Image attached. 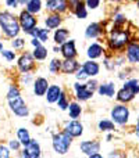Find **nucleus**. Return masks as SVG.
I'll list each match as a JSON object with an SVG mask.
<instances>
[{
  "instance_id": "nucleus-1",
  "label": "nucleus",
  "mask_w": 139,
  "mask_h": 158,
  "mask_svg": "<svg viewBox=\"0 0 139 158\" xmlns=\"http://www.w3.org/2000/svg\"><path fill=\"white\" fill-rule=\"evenodd\" d=\"M7 101H8V106H10L11 111L15 115H18V117H27L28 115L29 111H28L24 100H22L21 96H20V90L17 89L15 86H10V89H8Z\"/></svg>"
},
{
  "instance_id": "nucleus-2",
  "label": "nucleus",
  "mask_w": 139,
  "mask_h": 158,
  "mask_svg": "<svg viewBox=\"0 0 139 158\" xmlns=\"http://www.w3.org/2000/svg\"><path fill=\"white\" fill-rule=\"evenodd\" d=\"M0 27L8 38H15L20 32V21L8 11L0 13Z\"/></svg>"
},
{
  "instance_id": "nucleus-3",
  "label": "nucleus",
  "mask_w": 139,
  "mask_h": 158,
  "mask_svg": "<svg viewBox=\"0 0 139 158\" xmlns=\"http://www.w3.org/2000/svg\"><path fill=\"white\" fill-rule=\"evenodd\" d=\"M71 146V136L67 135L66 132L64 133H59L54 135L53 137V148H54L56 153L59 154H66L68 151Z\"/></svg>"
},
{
  "instance_id": "nucleus-4",
  "label": "nucleus",
  "mask_w": 139,
  "mask_h": 158,
  "mask_svg": "<svg viewBox=\"0 0 139 158\" xmlns=\"http://www.w3.org/2000/svg\"><path fill=\"white\" fill-rule=\"evenodd\" d=\"M138 92H139V85H138L137 81L127 82L124 89L118 93V100L120 101H129Z\"/></svg>"
},
{
  "instance_id": "nucleus-5",
  "label": "nucleus",
  "mask_w": 139,
  "mask_h": 158,
  "mask_svg": "<svg viewBox=\"0 0 139 158\" xmlns=\"http://www.w3.org/2000/svg\"><path fill=\"white\" fill-rule=\"evenodd\" d=\"M36 25V18L29 13V11H22L20 14V27L22 28V31L27 33H29L31 31L35 28Z\"/></svg>"
},
{
  "instance_id": "nucleus-6",
  "label": "nucleus",
  "mask_w": 139,
  "mask_h": 158,
  "mask_svg": "<svg viewBox=\"0 0 139 158\" xmlns=\"http://www.w3.org/2000/svg\"><path fill=\"white\" fill-rule=\"evenodd\" d=\"M127 42H128V33L123 31H114L110 39V46L111 49H121L127 44Z\"/></svg>"
},
{
  "instance_id": "nucleus-7",
  "label": "nucleus",
  "mask_w": 139,
  "mask_h": 158,
  "mask_svg": "<svg viewBox=\"0 0 139 158\" xmlns=\"http://www.w3.org/2000/svg\"><path fill=\"white\" fill-rule=\"evenodd\" d=\"M41 156V147L35 140L31 139L28 144L24 146V151H22V157H28V158H36Z\"/></svg>"
},
{
  "instance_id": "nucleus-8",
  "label": "nucleus",
  "mask_w": 139,
  "mask_h": 158,
  "mask_svg": "<svg viewBox=\"0 0 139 158\" xmlns=\"http://www.w3.org/2000/svg\"><path fill=\"white\" fill-rule=\"evenodd\" d=\"M111 117L117 123H125L128 119V108L124 106H117L111 111Z\"/></svg>"
},
{
  "instance_id": "nucleus-9",
  "label": "nucleus",
  "mask_w": 139,
  "mask_h": 158,
  "mask_svg": "<svg viewBox=\"0 0 139 158\" xmlns=\"http://www.w3.org/2000/svg\"><path fill=\"white\" fill-rule=\"evenodd\" d=\"M18 68H20V71L24 72V74L29 72L31 69L33 68V58H32V56L28 54V53L22 54L21 57H20V60H18Z\"/></svg>"
},
{
  "instance_id": "nucleus-10",
  "label": "nucleus",
  "mask_w": 139,
  "mask_h": 158,
  "mask_svg": "<svg viewBox=\"0 0 139 158\" xmlns=\"http://www.w3.org/2000/svg\"><path fill=\"white\" fill-rule=\"evenodd\" d=\"M46 8L54 13H63L67 10L66 0H46Z\"/></svg>"
},
{
  "instance_id": "nucleus-11",
  "label": "nucleus",
  "mask_w": 139,
  "mask_h": 158,
  "mask_svg": "<svg viewBox=\"0 0 139 158\" xmlns=\"http://www.w3.org/2000/svg\"><path fill=\"white\" fill-rule=\"evenodd\" d=\"M75 90H76V97H78L79 100H88V98L93 94V90L90 89L88 85L75 83Z\"/></svg>"
},
{
  "instance_id": "nucleus-12",
  "label": "nucleus",
  "mask_w": 139,
  "mask_h": 158,
  "mask_svg": "<svg viewBox=\"0 0 139 158\" xmlns=\"http://www.w3.org/2000/svg\"><path fill=\"white\" fill-rule=\"evenodd\" d=\"M66 133L70 135L71 137H78L82 135V125L76 121H72V122L67 123L66 126Z\"/></svg>"
},
{
  "instance_id": "nucleus-13",
  "label": "nucleus",
  "mask_w": 139,
  "mask_h": 158,
  "mask_svg": "<svg viewBox=\"0 0 139 158\" xmlns=\"http://www.w3.org/2000/svg\"><path fill=\"white\" fill-rule=\"evenodd\" d=\"M47 81L45 78H38L35 81V85H33V92H35L36 96H43L45 93L47 92Z\"/></svg>"
},
{
  "instance_id": "nucleus-14",
  "label": "nucleus",
  "mask_w": 139,
  "mask_h": 158,
  "mask_svg": "<svg viewBox=\"0 0 139 158\" xmlns=\"http://www.w3.org/2000/svg\"><path fill=\"white\" fill-rule=\"evenodd\" d=\"M61 53L66 58H74L76 54V50H75V43L72 40L67 42V43H63L61 46Z\"/></svg>"
},
{
  "instance_id": "nucleus-15",
  "label": "nucleus",
  "mask_w": 139,
  "mask_h": 158,
  "mask_svg": "<svg viewBox=\"0 0 139 158\" xmlns=\"http://www.w3.org/2000/svg\"><path fill=\"white\" fill-rule=\"evenodd\" d=\"M99 143L98 142H84L81 143V150L84 151L85 154H88V156H92V154H95L96 151H99Z\"/></svg>"
},
{
  "instance_id": "nucleus-16",
  "label": "nucleus",
  "mask_w": 139,
  "mask_h": 158,
  "mask_svg": "<svg viewBox=\"0 0 139 158\" xmlns=\"http://www.w3.org/2000/svg\"><path fill=\"white\" fill-rule=\"evenodd\" d=\"M76 69H78V63L74 61L72 58H66V61L61 63V71L66 74H72Z\"/></svg>"
},
{
  "instance_id": "nucleus-17",
  "label": "nucleus",
  "mask_w": 139,
  "mask_h": 158,
  "mask_svg": "<svg viewBox=\"0 0 139 158\" xmlns=\"http://www.w3.org/2000/svg\"><path fill=\"white\" fill-rule=\"evenodd\" d=\"M60 94H61V89L59 86L53 85V86L47 87V96H46V98H47V101H49V103H54V101H57L59 97H60Z\"/></svg>"
},
{
  "instance_id": "nucleus-18",
  "label": "nucleus",
  "mask_w": 139,
  "mask_h": 158,
  "mask_svg": "<svg viewBox=\"0 0 139 158\" xmlns=\"http://www.w3.org/2000/svg\"><path fill=\"white\" fill-rule=\"evenodd\" d=\"M128 58L132 63H138L139 61V44L132 43L128 47Z\"/></svg>"
},
{
  "instance_id": "nucleus-19",
  "label": "nucleus",
  "mask_w": 139,
  "mask_h": 158,
  "mask_svg": "<svg viewBox=\"0 0 139 158\" xmlns=\"http://www.w3.org/2000/svg\"><path fill=\"white\" fill-rule=\"evenodd\" d=\"M33 38H38L41 42H47V35H49V29H41V28H33L29 32Z\"/></svg>"
},
{
  "instance_id": "nucleus-20",
  "label": "nucleus",
  "mask_w": 139,
  "mask_h": 158,
  "mask_svg": "<svg viewBox=\"0 0 139 158\" xmlns=\"http://www.w3.org/2000/svg\"><path fill=\"white\" fill-rule=\"evenodd\" d=\"M61 22V18L59 14H53V15L47 17L46 19H45V24H46L47 28H50V29H53V28H57L59 25H60Z\"/></svg>"
},
{
  "instance_id": "nucleus-21",
  "label": "nucleus",
  "mask_w": 139,
  "mask_h": 158,
  "mask_svg": "<svg viewBox=\"0 0 139 158\" xmlns=\"http://www.w3.org/2000/svg\"><path fill=\"white\" fill-rule=\"evenodd\" d=\"M84 69H85L88 77H95V75H98V72H99V65L96 63L88 61V63H85Z\"/></svg>"
},
{
  "instance_id": "nucleus-22",
  "label": "nucleus",
  "mask_w": 139,
  "mask_h": 158,
  "mask_svg": "<svg viewBox=\"0 0 139 158\" xmlns=\"http://www.w3.org/2000/svg\"><path fill=\"white\" fill-rule=\"evenodd\" d=\"M42 7V2L41 0H29L27 3V11H29L31 14H36L41 11Z\"/></svg>"
},
{
  "instance_id": "nucleus-23",
  "label": "nucleus",
  "mask_w": 139,
  "mask_h": 158,
  "mask_svg": "<svg viewBox=\"0 0 139 158\" xmlns=\"http://www.w3.org/2000/svg\"><path fill=\"white\" fill-rule=\"evenodd\" d=\"M102 33V27L99 24H90L86 29V36L88 38H96Z\"/></svg>"
},
{
  "instance_id": "nucleus-24",
  "label": "nucleus",
  "mask_w": 139,
  "mask_h": 158,
  "mask_svg": "<svg viewBox=\"0 0 139 158\" xmlns=\"http://www.w3.org/2000/svg\"><path fill=\"white\" fill-rule=\"evenodd\" d=\"M17 135H18V140H20V143H21V144L25 146V144H28V143H29L31 137H29V132H28L27 129L20 128L18 132H17Z\"/></svg>"
},
{
  "instance_id": "nucleus-25",
  "label": "nucleus",
  "mask_w": 139,
  "mask_h": 158,
  "mask_svg": "<svg viewBox=\"0 0 139 158\" xmlns=\"http://www.w3.org/2000/svg\"><path fill=\"white\" fill-rule=\"evenodd\" d=\"M67 38H68V31L67 29H59L56 31L54 33V42L59 44L64 43V40H67Z\"/></svg>"
},
{
  "instance_id": "nucleus-26",
  "label": "nucleus",
  "mask_w": 139,
  "mask_h": 158,
  "mask_svg": "<svg viewBox=\"0 0 139 158\" xmlns=\"http://www.w3.org/2000/svg\"><path fill=\"white\" fill-rule=\"evenodd\" d=\"M99 93L103 96H110V97H111V96L114 94V85L113 83L102 85V86L99 87Z\"/></svg>"
},
{
  "instance_id": "nucleus-27",
  "label": "nucleus",
  "mask_w": 139,
  "mask_h": 158,
  "mask_svg": "<svg viewBox=\"0 0 139 158\" xmlns=\"http://www.w3.org/2000/svg\"><path fill=\"white\" fill-rule=\"evenodd\" d=\"M102 52H103V49H102V46H99V44H92V46L88 49V56H89L90 58H96V57H100Z\"/></svg>"
},
{
  "instance_id": "nucleus-28",
  "label": "nucleus",
  "mask_w": 139,
  "mask_h": 158,
  "mask_svg": "<svg viewBox=\"0 0 139 158\" xmlns=\"http://www.w3.org/2000/svg\"><path fill=\"white\" fill-rule=\"evenodd\" d=\"M47 56V50L45 49L43 46H36L35 47V52H33V57L36 60H45Z\"/></svg>"
},
{
  "instance_id": "nucleus-29",
  "label": "nucleus",
  "mask_w": 139,
  "mask_h": 158,
  "mask_svg": "<svg viewBox=\"0 0 139 158\" xmlns=\"http://www.w3.org/2000/svg\"><path fill=\"white\" fill-rule=\"evenodd\" d=\"M75 14L78 18H85L86 17V10H85V6L82 2H78V4L75 6Z\"/></svg>"
},
{
  "instance_id": "nucleus-30",
  "label": "nucleus",
  "mask_w": 139,
  "mask_h": 158,
  "mask_svg": "<svg viewBox=\"0 0 139 158\" xmlns=\"http://www.w3.org/2000/svg\"><path fill=\"white\" fill-rule=\"evenodd\" d=\"M79 114H81V107L76 103H72L70 106V117L71 118H78Z\"/></svg>"
},
{
  "instance_id": "nucleus-31",
  "label": "nucleus",
  "mask_w": 139,
  "mask_h": 158,
  "mask_svg": "<svg viewBox=\"0 0 139 158\" xmlns=\"http://www.w3.org/2000/svg\"><path fill=\"white\" fill-rule=\"evenodd\" d=\"M99 128H100L102 131H113L114 125H113L110 121H102V122L99 123Z\"/></svg>"
},
{
  "instance_id": "nucleus-32",
  "label": "nucleus",
  "mask_w": 139,
  "mask_h": 158,
  "mask_svg": "<svg viewBox=\"0 0 139 158\" xmlns=\"http://www.w3.org/2000/svg\"><path fill=\"white\" fill-rule=\"evenodd\" d=\"M57 101H59V107H60L61 110H66L67 107H68V103H67V97H66V94H64V93H61Z\"/></svg>"
},
{
  "instance_id": "nucleus-33",
  "label": "nucleus",
  "mask_w": 139,
  "mask_h": 158,
  "mask_svg": "<svg viewBox=\"0 0 139 158\" xmlns=\"http://www.w3.org/2000/svg\"><path fill=\"white\" fill-rule=\"evenodd\" d=\"M60 68H61V61H59V60H53L52 63H50V71H52L53 74H56V72H57Z\"/></svg>"
},
{
  "instance_id": "nucleus-34",
  "label": "nucleus",
  "mask_w": 139,
  "mask_h": 158,
  "mask_svg": "<svg viewBox=\"0 0 139 158\" xmlns=\"http://www.w3.org/2000/svg\"><path fill=\"white\" fill-rule=\"evenodd\" d=\"M2 54H3V57H4L7 61H13L14 58H15V54H14V52H8V50H2Z\"/></svg>"
},
{
  "instance_id": "nucleus-35",
  "label": "nucleus",
  "mask_w": 139,
  "mask_h": 158,
  "mask_svg": "<svg viewBox=\"0 0 139 158\" xmlns=\"http://www.w3.org/2000/svg\"><path fill=\"white\" fill-rule=\"evenodd\" d=\"M8 156H10V151H8V148L4 147V146H0V158H2V157L7 158Z\"/></svg>"
},
{
  "instance_id": "nucleus-36",
  "label": "nucleus",
  "mask_w": 139,
  "mask_h": 158,
  "mask_svg": "<svg viewBox=\"0 0 139 158\" xmlns=\"http://www.w3.org/2000/svg\"><path fill=\"white\" fill-rule=\"evenodd\" d=\"M24 43H25V42H24V39H15V40H14L13 42V46L14 47H15V49H18V47H22V46H24Z\"/></svg>"
},
{
  "instance_id": "nucleus-37",
  "label": "nucleus",
  "mask_w": 139,
  "mask_h": 158,
  "mask_svg": "<svg viewBox=\"0 0 139 158\" xmlns=\"http://www.w3.org/2000/svg\"><path fill=\"white\" fill-rule=\"evenodd\" d=\"M86 4L89 8H96L99 6V0H86Z\"/></svg>"
},
{
  "instance_id": "nucleus-38",
  "label": "nucleus",
  "mask_w": 139,
  "mask_h": 158,
  "mask_svg": "<svg viewBox=\"0 0 139 158\" xmlns=\"http://www.w3.org/2000/svg\"><path fill=\"white\" fill-rule=\"evenodd\" d=\"M86 77H88V75H86V72H85L84 67H82V68L78 71V74H76V78H78V79H85Z\"/></svg>"
},
{
  "instance_id": "nucleus-39",
  "label": "nucleus",
  "mask_w": 139,
  "mask_h": 158,
  "mask_svg": "<svg viewBox=\"0 0 139 158\" xmlns=\"http://www.w3.org/2000/svg\"><path fill=\"white\" fill-rule=\"evenodd\" d=\"M10 147L14 150H18L20 147V140H10Z\"/></svg>"
},
{
  "instance_id": "nucleus-40",
  "label": "nucleus",
  "mask_w": 139,
  "mask_h": 158,
  "mask_svg": "<svg viewBox=\"0 0 139 158\" xmlns=\"http://www.w3.org/2000/svg\"><path fill=\"white\" fill-rule=\"evenodd\" d=\"M32 44H33V46H41V40H39V39L38 38H33L32 39Z\"/></svg>"
},
{
  "instance_id": "nucleus-41",
  "label": "nucleus",
  "mask_w": 139,
  "mask_h": 158,
  "mask_svg": "<svg viewBox=\"0 0 139 158\" xmlns=\"http://www.w3.org/2000/svg\"><path fill=\"white\" fill-rule=\"evenodd\" d=\"M18 2V4H25V3H28L29 0H17Z\"/></svg>"
},
{
  "instance_id": "nucleus-42",
  "label": "nucleus",
  "mask_w": 139,
  "mask_h": 158,
  "mask_svg": "<svg viewBox=\"0 0 139 158\" xmlns=\"http://www.w3.org/2000/svg\"><path fill=\"white\" fill-rule=\"evenodd\" d=\"M138 137H139V122H138Z\"/></svg>"
},
{
  "instance_id": "nucleus-43",
  "label": "nucleus",
  "mask_w": 139,
  "mask_h": 158,
  "mask_svg": "<svg viewBox=\"0 0 139 158\" xmlns=\"http://www.w3.org/2000/svg\"><path fill=\"white\" fill-rule=\"evenodd\" d=\"M0 50H3V46H2V43H0Z\"/></svg>"
},
{
  "instance_id": "nucleus-44",
  "label": "nucleus",
  "mask_w": 139,
  "mask_h": 158,
  "mask_svg": "<svg viewBox=\"0 0 139 158\" xmlns=\"http://www.w3.org/2000/svg\"><path fill=\"white\" fill-rule=\"evenodd\" d=\"M138 7H139V0H138Z\"/></svg>"
}]
</instances>
